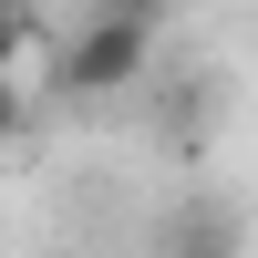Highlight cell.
Here are the masks:
<instances>
[{"instance_id": "cell-1", "label": "cell", "mask_w": 258, "mask_h": 258, "mask_svg": "<svg viewBox=\"0 0 258 258\" xmlns=\"http://www.w3.org/2000/svg\"><path fill=\"white\" fill-rule=\"evenodd\" d=\"M145 62H155V31H145V21L83 11V31H52V52H41V93H62V103H103V93H135Z\"/></svg>"}, {"instance_id": "cell-2", "label": "cell", "mask_w": 258, "mask_h": 258, "mask_svg": "<svg viewBox=\"0 0 258 258\" xmlns=\"http://www.w3.org/2000/svg\"><path fill=\"white\" fill-rule=\"evenodd\" d=\"M41 52H52V21L0 0V73H41Z\"/></svg>"}, {"instance_id": "cell-3", "label": "cell", "mask_w": 258, "mask_h": 258, "mask_svg": "<svg viewBox=\"0 0 258 258\" xmlns=\"http://www.w3.org/2000/svg\"><path fill=\"white\" fill-rule=\"evenodd\" d=\"M41 124V73H0V145H31Z\"/></svg>"}, {"instance_id": "cell-4", "label": "cell", "mask_w": 258, "mask_h": 258, "mask_svg": "<svg viewBox=\"0 0 258 258\" xmlns=\"http://www.w3.org/2000/svg\"><path fill=\"white\" fill-rule=\"evenodd\" d=\"M165 258H227V227H197V217H186V227H176V248H165Z\"/></svg>"}, {"instance_id": "cell-5", "label": "cell", "mask_w": 258, "mask_h": 258, "mask_svg": "<svg viewBox=\"0 0 258 258\" xmlns=\"http://www.w3.org/2000/svg\"><path fill=\"white\" fill-rule=\"evenodd\" d=\"M93 11H114V21H145V31H165V11H176V0H93Z\"/></svg>"}, {"instance_id": "cell-6", "label": "cell", "mask_w": 258, "mask_h": 258, "mask_svg": "<svg viewBox=\"0 0 258 258\" xmlns=\"http://www.w3.org/2000/svg\"><path fill=\"white\" fill-rule=\"evenodd\" d=\"M21 11H41V0H21Z\"/></svg>"}]
</instances>
